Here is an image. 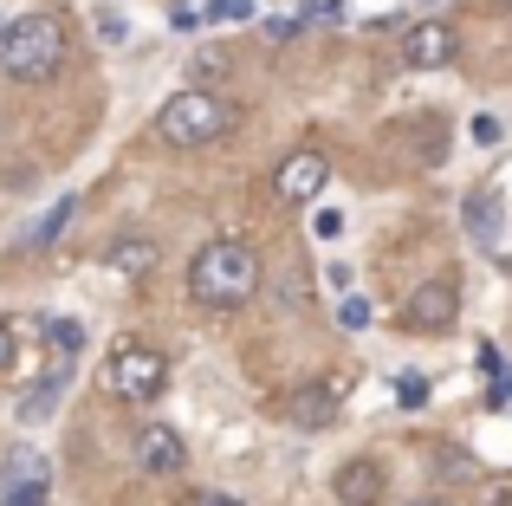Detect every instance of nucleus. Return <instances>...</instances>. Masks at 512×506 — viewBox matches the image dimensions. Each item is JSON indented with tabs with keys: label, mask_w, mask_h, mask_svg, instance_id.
Listing matches in <instances>:
<instances>
[{
	"label": "nucleus",
	"mask_w": 512,
	"mask_h": 506,
	"mask_svg": "<svg viewBox=\"0 0 512 506\" xmlns=\"http://www.w3.org/2000/svg\"><path fill=\"white\" fill-rule=\"evenodd\" d=\"M318 234H325V241H338V234H344V215H338V208H325V215H318Z\"/></svg>",
	"instance_id": "21"
},
{
	"label": "nucleus",
	"mask_w": 512,
	"mask_h": 506,
	"mask_svg": "<svg viewBox=\"0 0 512 506\" xmlns=\"http://www.w3.org/2000/svg\"><path fill=\"white\" fill-rule=\"evenodd\" d=\"M65 65V20L59 13H20V20L0 33V72L20 78V85H46Z\"/></svg>",
	"instance_id": "3"
},
{
	"label": "nucleus",
	"mask_w": 512,
	"mask_h": 506,
	"mask_svg": "<svg viewBox=\"0 0 512 506\" xmlns=\"http://www.w3.org/2000/svg\"><path fill=\"white\" fill-rule=\"evenodd\" d=\"M234 124H240V111L208 85L175 91V98H163V111H156V137H163L169 150H208V143H221Z\"/></svg>",
	"instance_id": "2"
},
{
	"label": "nucleus",
	"mask_w": 512,
	"mask_h": 506,
	"mask_svg": "<svg viewBox=\"0 0 512 506\" xmlns=\"http://www.w3.org/2000/svg\"><path fill=\"white\" fill-rule=\"evenodd\" d=\"M137 468L143 474H182L188 468V442L175 429H163V422H150V429L137 435Z\"/></svg>",
	"instance_id": "9"
},
{
	"label": "nucleus",
	"mask_w": 512,
	"mask_h": 506,
	"mask_svg": "<svg viewBox=\"0 0 512 506\" xmlns=\"http://www.w3.org/2000/svg\"><path fill=\"white\" fill-rule=\"evenodd\" d=\"M370 318H376V312H370V299L344 292V305H338V325H344V331H370Z\"/></svg>",
	"instance_id": "18"
},
{
	"label": "nucleus",
	"mask_w": 512,
	"mask_h": 506,
	"mask_svg": "<svg viewBox=\"0 0 512 506\" xmlns=\"http://www.w3.org/2000/svg\"><path fill=\"white\" fill-rule=\"evenodd\" d=\"M46 338L59 344L65 357H78V351H85V325H78V318H52V325H46Z\"/></svg>",
	"instance_id": "16"
},
{
	"label": "nucleus",
	"mask_w": 512,
	"mask_h": 506,
	"mask_svg": "<svg viewBox=\"0 0 512 506\" xmlns=\"http://www.w3.org/2000/svg\"><path fill=\"white\" fill-rule=\"evenodd\" d=\"M65 377H72V364H52V370H46V383H39V390L20 403V416H26V422H39V416H46V409L65 396Z\"/></svg>",
	"instance_id": "12"
},
{
	"label": "nucleus",
	"mask_w": 512,
	"mask_h": 506,
	"mask_svg": "<svg viewBox=\"0 0 512 506\" xmlns=\"http://www.w3.org/2000/svg\"><path fill=\"white\" fill-rule=\"evenodd\" d=\"M72 215H78V202H72V195H65V202H52V215H39V228L26 234L20 247H52V241L65 234V221H72Z\"/></svg>",
	"instance_id": "14"
},
{
	"label": "nucleus",
	"mask_w": 512,
	"mask_h": 506,
	"mask_svg": "<svg viewBox=\"0 0 512 506\" xmlns=\"http://www.w3.org/2000/svg\"><path fill=\"white\" fill-rule=\"evenodd\" d=\"M7 364H13V325L0 318V370H7Z\"/></svg>",
	"instance_id": "23"
},
{
	"label": "nucleus",
	"mask_w": 512,
	"mask_h": 506,
	"mask_svg": "<svg viewBox=\"0 0 512 506\" xmlns=\"http://www.w3.org/2000/svg\"><path fill=\"white\" fill-rule=\"evenodd\" d=\"M7 474H13L7 487H20V481H52V474H46V461H39L33 448H13V455H7Z\"/></svg>",
	"instance_id": "15"
},
{
	"label": "nucleus",
	"mask_w": 512,
	"mask_h": 506,
	"mask_svg": "<svg viewBox=\"0 0 512 506\" xmlns=\"http://www.w3.org/2000/svg\"><path fill=\"white\" fill-rule=\"evenodd\" d=\"M338 403H344V377H312L286 396V422L292 429H331Z\"/></svg>",
	"instance_id": "7"
},
{
	"label": "nucleus",
	"mask_w": 512,
	"mask_h": 506,
	"mask_svg": "<svg viewBox=\"0 0 512 506\" xmlns=\"http://www.w3.org/2000/svg\"><path fill=\"white\" fill-rule=\"evenodd\" d=\"M104 390L117 396V403H156V396L169 390V364L156 344H137L124 338L111 351V364H104Z\"/></svg>",
	"instance_id": "4"
},
{
	"label": "nucleus",
	"mask_w": 512,
	"mask_h": 506,
	"mask_svg": "<svg viewBox=\"0 0 512 506\" xmlns=\"http://www.w3.org/2000/svg\"><path fill=\"white\" fill-rule=\"evenodd\" d=\"M98 33H104V39L117 46V39H124V20H117V13H98Z\"/></svg>",
	"instance_id": "22"
},
{
	"label": "nucleus",
	"mask_w": 512,
	"mask_h": 506,
	"mask_svg": "<svg viewBox=\"0 0 512 506\" xmlns=\"http://www.w3.org/2000/svg\"><path fill=\"white\" fill-rule=\"evenodd\" d=\"M208 506H240V500H208Z\"/></svg>",
	"instance_id": "25"
},
{
	"label": "nucleus",
	"mask_w": 512,
	"mask_h": 506,
	"mask_svg": "<svg viewBox=\"0 0 512 506\" xmlns=\"http://www.w3.org/2000/svg\"><path fill=\"white\" fill-rule=\"evenodd\" d=\"M188 292H195V305H208V312H240V305L260 292V253L240 241V234L208 241L195 253V266H188Z\"/></svg>",
	"instance_id": "1"
},
{
	"label": "nucleus",
	"mask_w": 512,
	"mask_h": 506,
	"mask_svg": "<svg viewBox=\"0 0 512 506\" xmlns=\"http://www.w3.org/2000/svg\"><path fill=\"white\" fill-rule=\"evenodd\" d=\"M396 403H402V409H422V403H428V377L402 370V377H396Z\"/></svg>",
	"instance_id": "19"
},
{
	"label": "nucleus",
	"mask_w": 512,
	"mask_h": 506,
	"mask_svg": "<svg viewBox=\"0 0 512 506\" xmlns=\"http://www.w3.org/2000/svg\"><path fill=\"white\" fill-rule=\"evenodd\" d=\"M467 221H474L480 241H493V234H500V189H474L467 195Z\"/></svg>",
	"instance_id": "13"
},
{
	"label": "nucleus",
	"mask_w": 512,
	"mask_h": 506,
	"mask_svg": "<svg viewBox=\"0 0 512 506\" xmlns=\"http://www.w3.org/2000/svg\"><path fill=\"white\" fill-rule=\"evenodd\" d=\"M415 506H448V500H415Z\"/></svg>",
	"instance_id": "24"
},
{
	"label": "nucleus",
	"mask_w": 512,
	"mask_h": 506,
	"mask_svg": "<svg viewBox=\"0 0 512 506\" xmlns=\"http://www.w3.org/2000/svg\"><path fill=\"white\" fill-rule=\"evenodd\" d=\"M338 500L344 506H376L383 500V468H376V461H344L338 468Z\"/></svg>",
	"instance_id": "10"
},
{
	"label": "nucleus",
	"mask_w": 512,
	"mask_h": 506,
	"mask_svg": "<svg viewBox=\"0 0 512 506\" xmlns=\"http://www.w3.org/2000/svg\"><path fill=\"white\" fill-rule=\"evenodd\" d=\"M325 182H331V163L318 150H292L286 163L273 169V195H279V202H292V208H305Z\"/></svg>",
	"instance_id": "8"
},
{
	"label": "nucleus",
	"mask_w": 512,
	"mask_h": 506,
	"mask_svg": "<svg viewBox=\"0 0 512 506\" xmlns=\"http://www.w3.org/2000/svg\"><path fill=\"white\" fill-rule=\"evenodd\" d=\"M402 318H409V331H454V318H461V286H454L448 273L422 279V286L402 299Z\"/></svg>",
	"instance_id": "5"
},
{
	"label": "nucleus",
	"mask_w": 512,
	"mask_h": 506,
	"mask_svg": "<svg viewBox=\"0 0 512 506\" xmlns=\"http://www.w3.org/2000/svg\"><path fill=\"white\" fill-rule=\"evenodd\" d=\"M454 52H461V33L448 20H415L402 33V65H415V72H441V65H454Z\"/></svg>",
	"instance_id": "6"
},
{
	"label": "nucleus",
	"mask_w": 512,
	"mask_h": 506,
	"mask_svg": "<svg viewBox=\"0 0 512 506\" xmlns=\"http://www.w3.org/2000/svg\"><path fill=\"white\" fill-rule=\"evenodd\" d=\"M247 13H253V0H214L208 20H247Z\"/></svg>",
	"instance_id": "20"
},
{
	"label": "nucleus",
	"mask_w": 512,
	"mask_h": 506,
	"mask_svg": "<svg viewBox=\"0 0 512 506\" xmlns=\"http://www.w3.org/2000/svg\"><path fill=\"white\" fill-rule=\"evenodd\" d=\"M156 260H163V253H156V241H137V234H124V241L104 247V266H111V273H124V279L156 273Z\"/></svg>",
	"instance_id": "11"
},
{
	"label": "nucleus",
	"mask_w": 512,
	"mask_h": 506,
	"mask_svg": "<svg viewBox=\"0 0 512 506\" xmlns=\"http://www.w3.org/2000/svg\"><path fill=\"white\" fill-rule=\"evenodd\" d=\"M46 500H52V481H20L0 494V506H46Z\"/></svg>",
	"instance_id": "17"
},
{
	"label": "nucleus",
	"mask_w": 512,
	"mask_h": 506,
	"mask_svg": "<svg viewBox=\"0 0 512 506\" xmlns=\"http://www.w3.org/2000/svg\"><path fill=\"white\" fill-rule=\"evenodd\" d=\"M500 7H512V0H500Z\"/></svg>",
	"instance_id": "26"
}]
</instances>
